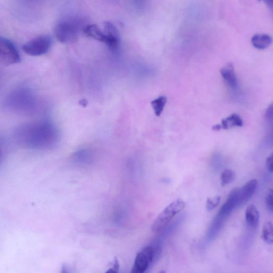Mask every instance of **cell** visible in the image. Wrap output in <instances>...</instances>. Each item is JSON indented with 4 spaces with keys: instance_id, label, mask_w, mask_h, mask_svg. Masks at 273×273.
<instances>
[{
    "instance_id": "obj_1",
    "label": "cell",
    "mask_w": 273,
    "mask_h": 273,
    "mask_svg": "<svg viewBox=\"0 0 273 273\" xmlns=\"http://www.w3.org/2000/svg\"><path fill=\"white\" fill-rule=\"evenodd\" d=\"M57 136L55 126L47 121L25 123L17 128L15 138L21 147L26 149L42 150L54 144Z\"/></svg>"
},
{
    "instance_id": "obj_2",
    "label": "cell",
    "mask_w": 273,
    "mask_h": 273,
    "mask_svg": "<svg viewBox=\"0 0 273 273\" xmlns=\"http://www.w3.org/2000/svg\"><path fill=\"white\" fill-rule=\"evenodd\" d=\"M4 106L12 112L32 114L37 110V96L29 88H19L8 94L5 99Z\"/></svg>"
},
{
    "instance_id": "obj_3",
    "label": "cell",
    "mask_w": 273,
    "mask_h": 273,
    "mask_svg": "<svg viewBox=\"0 0 273 273\" xmlns=\"http://www.w3.org/2000/svg\"><path fill=\"white\" fill-rule=\"evenodd\" d=\"M185 207V202L179 198L170 204L154 221L152 225V232L155 233L160 232L168 224L178 213L182 211Z\"/></svg>"
},
{
    "instance_id": "obj_4",
    "label": "cell",
    "mask_w": 273,
    "mask_h": 273,
    "mask_svg": "<svg viewBox=\"0 0 273 273\" xmlns=\"http://www.w3.org/2000/svg\"><path fill=\"white\" fill-rule=\"evenodd\" d=\"M78 24L72 20H63L59 22L55 29L57 40L63 44L74 42L78 37Z\"/></svg>"
},
{
    "instance_id": "obj_5",
    "label": "cell",
    "mask_w": 273,
    "mask_h": 273,
    "mask_svg": "<svg viewBox=\"0 0 273 273\" xmlns=\"http://www.w3.org/2000/svg\"><path fill=\"white\" fill-rule=\"evenodd\" d=\"M52 45V38L49 36H42L34 39L23 46L25 54L31 56L46 54Z\"/></svg>"
},
{
    "instance_id": "obj_6",
    "label": "cell",
    "mask_w": 273,
    "mask_h": 273,
    "mask_svg": "<svg viewBox=\"0 0 273 273\" xmlns=\"http://www.w3.org/2000/svg\"><path fill=\"white\" fill-rule=\"evenodd\" d=\"M21 62L18 50L10 40L0 38V62L6 66L19 64Z\"/></svg>"
},
{
    "instance_id": "obj_7",
    "label": "cell",
    "mask_w": 273,
    "mask_h": 273,
    "mask_svg": "<svg viewBox=\"0 0 273 273\" xmlns=\"http://www.w3.org/2000/svg\"><path fill=\"white\" fill-rule=\"evenodd\" d=\"M155 258L154 247L152 246L145 247L136 255L131 272H144L149 268Z\"/></svg>"
},
{
    "instance_id": "obj_8",
    "label": "cell",
    "mask_w": 273,
    "mask_h": 273,
    "mask_svg": "<svg viewBox=\"0 0 273 273\" xmlns=\"http://www.w3.org/2000/svg\"><path fill=\"white\" fill-rule=\"evenodd\" d=\"M104 30L106 37L105 44L110 50H117L119 46V36L117 29L112 23L106 22L104 24Z\"/></svg>"
},
{
    "instance_id": "obj_9",
    "label": "cell",
    "mask_w": 273,
    "mask_h": 273,
    "mask_svg": "<svg viewBox=\"0 0 273 273\" xmlns=\"http://www.w3.org/2000/svg\"><path fill=\"white\" fill-rule=\"evenodd\" d=\"M257 184V180L252 179L246 183L241 189H238V206H242L251 199L256 190Z\"/></svg>"
},
{
    "instance_id": "obj_10",
    "label": "cell",
    "mask_w": 273,
    "mask_h": 273,
    "mask_svg": "<svg viewBox=\"0 0 273 273\" xmlns=\"http://www.w3.org/2000/svg\"><path fill=\"white\" fill-rule=\"evenodd\" d=\"M237 193L238 189H235L230 192L226 202L219 212L218 216L220 218L227 216L234 208L238 207Z\"/></svg>"
},
{
    "instance_id": "obj_11",
    "label": "cell",
    "mask_w": 273,
    "mask_h": 273,
    "mask_svg": "<svg viewBox=\"0 0 273 273\" xmlns=\"http://www.w3.org/2000/svg\"><path fill=\"white\" fill-rule=\"evenodd\" d=\"M220 74L224 80L230 88L235 89L237 87L238 81L232 63H228L221 68Z\"/></svg>"
},
{
    "instance_id": "obj_12",
    "label": "cell",
    "mask_w": 273,
    "mask_h": 273,
    "mask_svg": "<svg viewBox=\"0 0 273 273\" xmlns=\"http://www.w3.org/2000/svg\"><path fill=\"white\" fill-rule=\"evenodd\" d=\"M83 30L85 35L88 37L105 44L106 40L105 34L97 25L95 24L88 25L84 28Z\"/></svg>"
},
{
    "instance_id": "obj_13",
    "label": "cell",
    "mask_w": 273,
    "mask_h": 273,
    "mask_svg": "<svg viewBox=\"0 0 273 273\" xmlns=\"http://www.w3.org/2000/svg\"><path fill=\"white\" fill-rule=\"evenodd\" d=\"M245 220L247 225L253 228L257 227L259 224V212L254 205L251 204L245 211Z\"/></svg>"
},
{
    "instance_id": "obj_14",
    "label": "cell",
    "mask_w": 273,
    "mask_h": 273,
    "mask_svg": "<svg viewBox=\"0 0 273 273\" xmlns=\"http://www.w3.org/2000/svg\"><path fill=\"white\" fill-rule=\"evenodd\" d=\"M253 46L260 50L269 47L272 44V38L267 34H256L251 39Z\"/></svg>"
},
{
    "instance_id": "obj_15",
    "label": "cell",
    "mask_w": 273,
    "mask_h": 273,
    "mask_svg": "<svg viewBox=\"0 0 273 273\" xmlns=\"http://www.w3.org/2000/svg\"><path fill=\"white\" fill-rule=\"evenodd\" d=\"M220 125L222 129L227 130L234 126H242L243 123L240 116L237 114H233L223 119Z\"/></svg>"
},
{
    "instance_id": "obj_16",
    "label": "cell",
    "mask_w": 273,
    "mask_h": 273,
    "mask_svg": "<svg viewBox=\"0 0 273 273\" xmlns=\"http://www.w3.org/2000/svg\"><path fill=\"white\" fill-rule=\"evenodd\" d=\"M261 237L264 242L268 244H272L273 242V226L271 221L266 222L264 224Z\"/></svg>"
},
{
    "instance_id": "obj_17",
    "label": "cell",
    "mask_w": 273,
    "mask_h": 273,
    "mask_svg": "<svg viewBox=\"0 0 273 273\" xmlns=\"http://www.w3.org/2000/svg\"><path fill=\"white\" fill-rule=\"evenodd\" d=\"M167 102V98L166 96H160L151 102L152 106L157 116H160L163 112Z\"/></svg>"
},
{
    "instance_id": "obj_18",
    "label": "cell",
    "mask_w": 273,
    "mask_h": 273,
    "mask_svg": "<svg viewBox=\"0 0 273 273\" xmlns=\"http://www.w3.org/2000/svg\"><path fill=\"white\" fill-rule=\"evenodd\" d=\"M235 173L234 170L227 169L224 170L221 175V184L223 186L228 185L234 181L235 178Z\"/></svg>"
},
{
    "instance_id": "obj_19",
    "label": "cell",
    "mask_w": 273,
    "mask_h": 273,
    "mask_svg": "<svg viewBox=\"0 0 273 273\" xmlns=\"http://www.w3.org/2000/svg\"><path fill=\"white\" fill-rule=\"evenodd\" d=\"M220 196L217 195L214 197L209 198L206 203V208L207 210L212 211L214 210L219 204L220 202Z\"/></svg>"
},
{
    "instance_id": "obj_20",
    "label": "cell",
    "mask_w": 273,
    "mask_h": 273,
    "mask_svg": "<svg viewBox=\"0 0 273 273\" xmlns=\"http://www.w3.org/2000/svg\"><path fill=\"white\" fill-rule=\"evenodd\" d=\"M272 196L273 191L269 189L266 195V203L267 209L270 212H272Z\"/></svg>"
},
{
    "instance_id": "obj_21",
    "label": "cell",
    "mask_w": 273,
    "mask_h": 273,
    "mask_svg": "<svg viewBox=\"0 0 273 273\" xmlns=\"http://www.w3.org/2000/svg\"><path fill=\"white\" fill-rule=\"evenodd\" d=\"M272 158V155H271L266 159V168L268 172L270 173H272L273 171Z\"/></svg>"
},
{
    "instance_id": "obj_22",
    "label": "cell",
    "mask_w": 273,
    "mask_h": 273,
    "mask_svg": "<svg viewBox=\"0 0 273 273\" xmlns=\"http://www.w3.org/2000/svg\"><path fill=\"white\" fill-rule=\"evenodd\" d=\"M119 268V262L116 258H115L114 265L112 268L109 269L106 272H117Z\"/></svg>"
},
{
    "instance_id": "obj_23",
    "label": "cell",
    "mask_w": 273,
    "mask_h": 273,
    "mask_svg": "<svg viewBox=\"0 0 273 273\" xmlns=\"http://www.w3.org/2000/svg\"><path fill=\"white\" fill-rule=\"evenodd\" d=\"M134 2L136 5L139 7H143L145 2H146V0H134Z\"/></svg>"
},
{
    "instance_id": "obj_24",
    "label": "cell",
    "mask_w": 273,
    "mask_h": 273,
    "mask_svg": "<svg viewBox=\"0 0 273 273\" xmlns=\"http://www.w3.org/2000/svg\"><path fill=\"white\" fill-rule=\"evenodd\" d=\"M264 2L266 4V5L268 6V8L271 9L272 10V4H273V0H263Z\"/></svg>"
},
{
    "instance_id": "obj_25",
    "label": "cell",
    "mask_w": 273,
    "mask_h": 273,
    "mask_svg": "<svg viewBox=\"0 0 273 273\" xmlns=\"http://www.w3.org/2000/svg\"><path fill=\"white\" fill-rule=\"evenodd\" d=\"M222 129L220 124H217L212 126V129L213 131H219Z\"/></svg>"
},
{
    "instance_id": "obj_26",
    "label": "cell",
    "mask_w": 273,
    "mask_h": 273,
    "mask_svg": "<svg viewBox=\"0 0 273 273\" xmlns=\"http://www.w3.org/2000/svg\"><path fill=\"white\" fill-rule=\"evenodd\" d=\"M2 157V151L1 150H0V161H1Z\"/></svg>"
}]
</instances>
